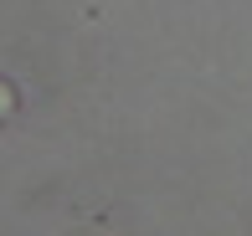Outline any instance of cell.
<instances>
[{
    "instance_id": "obj_1",
    "label": "cell",
    "mask_w": 252,
    "mask_h": 236,
    "mask_svg": "<svg viewBox=\"0 0 252 236\" xmlns=\"http://www.w3.org/2000/svg\"><path fill=\"white\" fill-rule=\"evenodd\" d=\"M10 108H16V93H10V87H5V82H0V118H5V113H10Z\"/></svg>"
}]
</instances>
